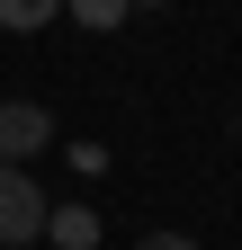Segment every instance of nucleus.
<instances>
[{
    "label": "nucleus",
    "mask_w": 242,
    "mask_h": 250,
    "mask_svg": "<svg viewBox=\"0 0 242 250\" xmlns=\"http://www.w3.org/2000/svg\"><path fill=\"white\" fill-rule=\"evenodd\" d=\"M153 9H162V0H153Z\"/></svg>",
    "instance_id": "obj_7"
},
{
    "label": "nucleus",
    "mask_w": 242,
    "mask_h": 250,
    "mask_svg": "<svg viewBox=\"0 0 242 250\" xmlns=\"http://www.w3.org/2000/svg\"><path fill=\"white\" fill-rule=\"evenodd\" d=\"M63 9H72L81 27H99V36H108V27H117V18H126V9H135V0H63Z\"/></svg>",
    "instance_id": "obj_5"
},
{
    "label": "nucleus",
    "mask_w": 242,
    "mask_h": 250,
    "mask_svg": "<svg viewBox=\"0 0 242 250\" xmlns=\"http://www.w3.org/2000/svg\"><path fill=\"white\" fill-rule=\"evenodd\" d=\"M54 9H63V0H0V27H9V36H36Z\"/></svg>",
    "instance_id": "obj_4"
},
{
    "label": "nucleus",
    "mask_w": 242,
    "mask_h": 250,
    "mask_svg": "<svg viewBox=\"0 0 242 250\" xmlns=\"http://www.w3.org/2000/svg\"><path fill=\"white\" fill-rule=\"evenodd\" d=\"M45 143H54V116L36 99H0V161H36Z\"/></svg>",
    "instance_id": "obj_2"
},
{
    "label": "nucleus",
    "mask_w": 242,
    "mask_h": 250,
    "mask_svg": "<svg viewBox=\"0 0 242 250\" xmlns=\"http://www.w3.org/2000/svg\"><path fill=\"white\" fill-rule=\"evenodd\" d=\"M135 250H197V241H189V232H144Z\"/></svg>",
    "instance_id": "obj_6"
},
{
    "label": "nucleus",
    "mask_w": 242,
    "mask_h": 250,
    "mask_svg": "<svg viewBox=\"0 0 242 250\" xmlns=\"http://www.w3.org/2000/svg\"><path fill=\"white\" fill-rule=\"evenodd\" d=\"M45 241V188L27 179V161H0V250Z\"/></svg>",
    "instance_id": "obj_1"
},
{
    "label": "nucleus",
    "mask_w": 242,
    "mask_h": 250,
    "mask_svg": "<svg viewBox=\"0 0 242 250\" xmlns=\"http://www.w3.org/2000/svg\"><path fill=\"white\" fill-rule=\"evenodd\" d=\"M45 241L54 250H99V206H45Z\"/></svg>",
    "instance_id": "obj_3"
}]
</instances>
